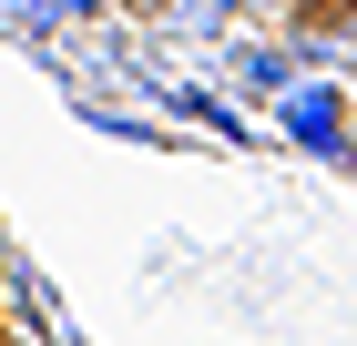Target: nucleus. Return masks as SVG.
Wrapping results in <instances>:
<instances>
[{"label": "nucleus", "instance_id": "obj_1", "mask_svg": "<svg viewBox=\"0 0 357 346\" xmlns=\"http://www.w3.org/2000/svg\"><path fill=\"white\" fill-rule=\"evenodd\" d=\"M21 10H52V21H92L102 0H21Z\"/></svg>", "mask_w": 357, "mask_h": 346}]
</instances>
